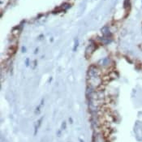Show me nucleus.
I'll list each match as a JSON object with an SVG mask.
<instances>
[{
  "instance_id": "4",
  "label": "nucleus",
  "mask_w": 142,
  "mask_h": 142,
  "mask_svg": "<svg viewBox=\"0 0 142 142\" xmlns=\"http://www.w3.org/2000/svg\"><path fill=\"white\" fill-rule=\"evenodd\" d=\"M42 120H43V117H41L39 119H38V121L37 122L36 124H35V128H34V136H36L37 135V130H38V128H40V126L41 125V122Z\"/></svg>"
},
{
  "instance_id": "3",
  "label": "nucleus",
  "mask_w": 142,
  "mask_h": 142,
  "mask_svg": "<svg viewBox=\"0 0 142 142\" xmlns=\"http://www.w3.org/2000/svg\"><path fill=\"white\" fill-rule=\"evenodd\" d=\"M101 33H102L103 36L104 37H111L112 34L111 33V31H110V29L108 26H104L102 29H101Z\"/></svg>"
},
{
  "instance_id": "11",
  "label": "nucleus",
  "mask_w": 142,
  "mask_h": 142,
  "mask_svg": "<svg viewBox=\"0 0 142 142\" xmlns=\"http://www.w3.org/2000/svg\"><path fill=\"white\" fill-rule=\"evenodd\" d=\"M79 141H80V142H84V141H83V140H81V139H80Z\"/></svg>"
},
{
  "instance_id": "10",
  "label": "nucleus",
  "mask_w": 142,
  "mask_h": 142,
  "mask_svg": "<svg viewBox=\"0 0 142 142\" xmlns=\"http://www.w3.org/2000/svg\"><path fill=\"white\" fill-rule=\"evenodd\" d=\"M60 134H61V132H60V130H59V131L58 132V136H60Z\"/></svg>"
},
{
  "instance_id": "9",
  "label": "nucleus",
  "mask_w": 142,
  "mask_h": 142,
  "mask_svg": "<svg viewBox=\"0 0 142 142\" xmlns=\"http://www.w3.org/2000/svg\"><path fill=\"white\" fill-rule=\"evenodd\" d=\"M69 121H70L71 123H73V120H72V119H71V118H69Z\"/></svg>"
},
{
  "instance_id": "7",
  "label": "nucleus",
  "mask_w": 142,
  "mask_h": 142,
  "mask_svg": "<svg viewBox=\"0 0 142 142\" xmlns=\"http://www.w3.org/2000/svg\"><path fill=\"white\" fill-rule=\"evenodd\" d=\"M78 45H79V41L78 39H76L75 40V45H74V48H73V51H76L77 47H78Z\"/></svg>"
},
{
  "instance_id": "6",
  "label": "nucleus",
  "mask_w": 142,
  "mask_h": 142,
  "mask_svg": "<svg viewBox=\"0 0 142 142\" xmlns=\"http://www.w3.org/2000/svg\"><path fill=\"white\" fill-rule=\"evenodd\" d=\"M70 4L68 3H64L63 6H62V10H63V11H66L67 9H68L69 7H70Z\"/></svg>"
},
{
  "instance_id": "2",
  "label": "nucleus",
  "mask_w": 142,
  "mask_h": 142,
  "mask_svg": "<svg viewBox=\"0 0 142 142\" xmlns=\"http://www.w3.org/2000/svg\"><path fill=\"white\" fill-rule=\"evenodd\" d=\"M96 50V44L94 43V42L93 41H90V43H89V45L88 46H87V48L85 50V56L86 58H89L92 54L93 53L94 51Z\"/></svg>"
},
{
  "instance_id": "1",
  "label": "nucleus",
  "mask_w": 142,
  "mask_h": 142,
  "mask_svg": "<svg viewBox=\"0 0 142 142\" xmlns=\"http://www.w3.org/2000/svg\"><path fill=\"white\" fill-rule=\"evenodd\" d=\"M100 75H101L100 70L97 67L91 66L89 68V71H88L89 78H98V77H100Z\"/></svg>"
},
{
  "instance_id": "8",
  "label": "nucleus",
  "mask_w": 142,
  "mask_h": 142,
  "mask_svg": "<svg viewBox=\"0 0 142 142\" xmlns=\"http://www.w3.org/2000/svg\"><path fill=\"white\" fill-rule=\"evenodd\" d=\"M66 128H67V124L65 122H63V124H62V129H63V130H65Z\"/></svg>"
},
{
  "instance_id": "5",
  "label": "nucleus",
  "mask_w": 142,
  "mask_h": 142,
  "mask_svg": "<svg viewBox=\"0 0 142 142\" xmlns=\"http://www.w3.org/2000/svg\"><path fill=\"white\" fill-rule=\"evenodd\" d=\"M43 103H44V99H42L41 101V103H40V105L36 108V111H35V113H36V114H39L40 109H41V107L42 106H43Z\"/></svg>"
}]
</instances>
